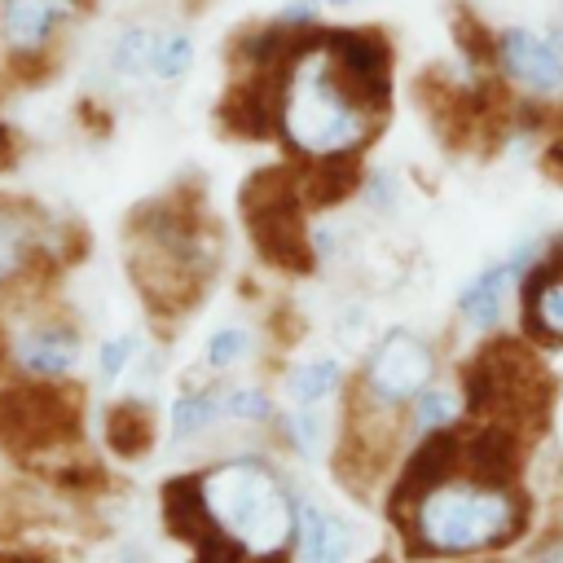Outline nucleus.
Here are the masks:
<instances>
[{"label": "nucleus", "instance_id": "obj_16", "mask_svg": "<svg viewBox=\"0 0 563 563\" xmlns=\"http://www.w3.org/2000/svg\"><path fill=\"white\" fill-rule=\"evenodd\" d=\"M216 413H220V405L211 400V391L176 396V405H172V427H176V435H194V431H202Z\"/></svg>", "mask_w": 563, "mask_h": 563}, {"label": "nucleus", "instance_id": "obj_11", "mask_svg": "<svg viewBox=\"0 0 563 563\" xmlns=\"http://www.w3.org/2000/svg\"><path fill=\"white\" fill-rule=\"evenodd\" d=\"M466 418V396L453 391V387H427L413 405H409V427L413 435H435V431H449Z\"/></svg>", "mask_w": 563, "mask_h": 563}, {"label": "nucleus", "instance_id": "obj_15", "mask_svg": "<svg viewBox=\"0 0 563 563\" xmlns=\"http://www.w3.org/2000/svg\"><path fill=\"white\" fill-rule=\"evenodd\" d=\"M189 66H194V40H189L185 31H163L158 57H154V75H158L163 84H172V79L189 75Z\"/></svg>", "mask_w": 563, "mask_h": 563}, {"label": "nucleus", "instance_id": "obj_6", "mask_svg": "<svg viewBox=\"0 0 563 563\" xmlns=\"http://www.w3.org/2000/svg\"><path fill=\"white\" fill-rule=\"evenodd\" d=\"M493 70L523 101H559L563 97V31H537L528 22L497 26L493 35Z\"/></svg>", "mask_w": 563, "mask_h": 563}, {"label": "nucleus", "instance_id": "obj_2", "mask_svg": "<svg viewBox=\"0 0 563 563\" xmlns=\"http://www.w3.org/2000/svg\"><path fill=\"white\" fill-rule=\"evenodd\" d=\"M387 106L374 101L334 57L330 35L321 48H308L290 79H286V97H282V128L286 136L317 158H339L352 154L356 145L369 141L378 114Z\"/></svg>", "mask_w": 563, "mask_h": 563}, {"label": "nucleus", "instance_id": "obj_1", "mask_svg": "<svg viewBox=\"0 0 563 563\" xmlns=\"http://www.w3.org/2000/svg\"><path fill=\"white\" fill-rule=\"evenodd\" d=\"M405 537L422 559H488L532 537L537 501L519 479H488L453 466L418 488L396 493Z\"/></svg>", "mask_w": 563, "mask_h": 563}, {"label": "nucleus", "instance_id": "obj_5", "mask_svg": "<svg viewBox=\"0 0 563 563\" xmlns=\"http://www.w3.org/2000/svg\"><path fill=\"white\" fill-rule=\"evenodd\" d=\"M435 369H440L435 347L422 334L396 325L374 343L365 374H361V391L374 409L396 413V409H409L435 383Z\"/></svg>", "mask_w": 563, "mask_h": 563}, {"label": "nucleus", "instance_id": "obj_23", "mask_svg": "<svg viewBox=\"0 0 563 563\" xmlns=\"http://www.w3.org/2000/svg\"><path fill=\"white\" fill-rule=\"evenodd\" d=\"M317 22V0H290L282 9V26H308Z\"/></svg>", "mask_w": 563, "mask_h": 563}, {"label": "nucleus", "instance_id": "obj_14", "mask_svg": "<svg viewBox=\"0 0 563 563\" xmlns=\"http://www.w3.org/2000/svg\"><path fill=\"white\" fill-rule=\"evenodd\" d=\"M18 361L35 374H66L75 365V343L66 334H26L18 347Z\"/></svg>", "mask_w": 563, "mask_h": 563}, {"label": "nucleus", "instance_id": "obj_4", "mask_svg": "<svg viewBox=\"0 0 563 563\" xmlns=\"http://www.w3.org/2000/svg\"><path fill=\"white\" fill-rule=\"evenodd\" d=\"M207 515L251 554H273L290 537V506L277 475L260 462H229L202 479Z\"/></svg>", "mask_w": 563, "mask_h": 563}, {"label": "nucleus", "instance_id": "obj_12", "mask_svg": "<svg viewBox=\"0 0 563 563\" xmlns=\"http://www.w3.org/2000/svg\"><path fill=\"white\" fill-rule=\"evenodd\" d=\"M339 383H343L339 361H334V356H317V361H303V365L290 369L286 391H290V400H295L299 409H312V405H321L325 396H334Z\"/></svg>", "mask_w": 563, "mask_h": 563}, {"label": "nucleus", "instance_id": "obj_22", "mask_svg": "<svg viewBox=\"0 0 563 563\" xmlns=\"http://www.w3.org/2000/svg\"><path fill=\"white\" fill-rule=\"evenodd\" d=\"M290 435H295V444H299V453H317V413H308V409H299L295 418H290Z\"/></svg>", "mask_w": 563, "mask_h": 563}, {"label": "nucleus", "instance_id": "obj_13", "mask_svg": "<svg viewBox=\"0 0 563 563\" xmlns=\"http://www.w3.org/2000/svg\"><path fill=\"white\" fill-rule=\"evenodd\" d=\"M158 31L150 26H128L119 31L114 48H110V66L123 75V79H141V75H154V57H158Z\"/></svg>", "mask_w": 563, "mask_h": 563}, {"label": "nucleus", "instance_id": "obj_18", "mask_svg": "<svg viewBox=\"0 0 563 563\" xmlns=\"http://www.w3.org/2000/svg\"><path fill=\"white\" fill-rule=\"evenodd\" d=\"M519 559L523 563H563V523H550V528L532 532Z\"/></svg>", "mask_w": 563, "mask_h": 563}, {"label": "nucleus", "instance_id": "obj_20", "mask_svg": "<svg viewBox=\"0 0 563 563\" xmlns=\"http://www.w3.org/2000/svg\"><path fill=\"white\" fill-rule=\"evenodd\" d=\"M18 264H22V229L0 216V282L13 277Z\"/></svg>", "mask_w": 563, "mask_h": 563}, {"label": "nucleus", "instance_id": "obj_24", "mask_svg": "<svg viewBox=\"0 0 563 563\" xmlns=\"http://www.w3.org/2000/svg\"><path fill=\"white\" fill-rule=\"evenodd\" d=\"M475 563H523V559H515V554H488V559H475Z\"/></svg>", "mask_w": 563, "mask_h": 563}, {"label": "nucleus", "instance_id": "obj_3", "mask_svg": "<svg viewBox=\"0 0 563 563\" xmlns=\"http://www.w3.org/2000/svg\"><path fill=\"white\" fill-rule=\"evenodd\" d=\"M462 396L471 418L537 435L554 405V378L541 365L537 343L488 339L462 374Z\"/></svg>", "mask_w": 563, "mask_h": 563}, {"label": "nucleus", "instance_id": "obj_26", "mask_svg": "<svg viewBox=\"0 0 563 563\" xmlns=\"http://www.w3.org/2000/svg\"><path fill=\"white\" fill-rule=\"evenodd\" d=\"M330 9H352V4H365V0H325Z\"/></svg>", "mask_w": 563, "mask_h": 563}, {"label": "nucleus", "instance_id": "obj_7", "mask_svg": "<svg viewBox=\"0 0 563 563\" xmlns=\"http://www.w3.org/2000/svg\"><path fill=\"white\" fill-rule=\"evenodd\" d=\"M537 255H541V242H519L501 260H488L475 277L462 282V290H457V317L475 334H493L506 321L510 299H519V286H523L528 268L537 264Z\"/></svg>", "mask_w": 563, "mask_h": 563}, {"label": "nucleus", "instance_id": "obj_8", "mask_svg": "<svg viewBox=\"0 0 563 563\" xmlns=\"http://www.w3.org/2000/svg\"><path fill=\"white\" fill-rule=\"evenodd\" d=\"M519 325L537 347H563V233L541 242L537 264L519 286Z\"/></svg>", "mask_w": 563, "mask_h": 563}, {"label": "nucleus", "instance_id": "obj_9", "mask_svg": "<svg viewBox=\"0 0 563 563\" xmlns=\"http://www.w3.org/2000/svg\"><path fill=\"white\" fill-rule=\"evenodd\" d=\"M75 13V0H0V35L13 53H40Z\"/></svg>", "mask_w": 563, "mask_h": 563}, {"label": "nucleus", "instance_id": "obj_25", "mask_svg": "<svg viewBox=\"0 0 563 563\" xmlns=\"http://www.w3.org/2000/svg\"><path fill=\"white\" fill-rule=\"evenodd\" d=\"M123 563H150L145 554H136V550H123Z\"/></svg>", "mask_w": 563, "mask_h": 563}, {"label": "nucleus", "instance_id": "obj_10", "mask_svg": "<svg viewBox=\"0 0 563 563\" xmlns=\"http://www.w3.org/2000/svg\"><path fill=\"white\" fill-rule=\"evenodd\" d=\"M352 554V528L317 501L299 506V563H343Z\"/></svg>", "mask_w": 563, "mask_h": 563}, {"label": "nucleus", "instance_id": "obj_21", "mask_svg": "<svg viewBox=\"0 0 563 563\" xmlns=\"http://www.w3.org/2000/svg\"><path fill=\"white\" fill-rule=\"evenodd\" d=\"M128 356H132V339H106L101 343V383H119V374L128 369Z\"/></svg>", "mask_w": 563, "mask_h": 563}, {"label": "nucleus", "instance_id": "obj_19", "mask_svg": "<svg viewBox=\"0 0 563 563\" xmlns=\"http://www.w3.org/2000/svg\"><path fill=\"white\" fill-rule=\"evenodd\" d=\"M224 413H233V418H251V422H264V418L273 413V405H268V396H264V391H255V387H238V391H229V396H224Z\"/></svg>", "mask_w": 563, "mask_h": 563}, {"label": "nucleus", "instance_id": "obj_17", "mask_svg": "<svg viewBox=\"0 0 563 563\" xmlns=\"http://www.w3.org/2000/svg\"><path fill=\"white\" fill-rule=\"evenodd\" d=\"M242 347H246V330H238V325H224V330H216V334L207 339L202 356H207V365L224 369V365H233V361L242 356Z\"/></svg>", "mask_w": 563, "mask_h": 563}]
</instances>
